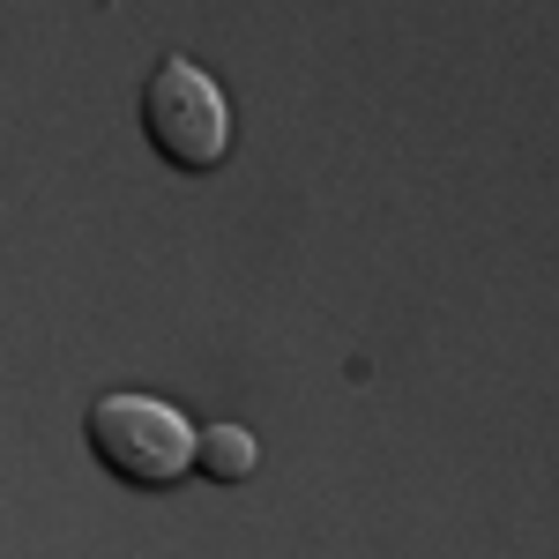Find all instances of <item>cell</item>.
Listing matches in <instances>:
<instances>
[{"label":"cell","instance_id":"obj_3","mask_svg":"<svg viewBox=\"0 0 559 559\" xmlns=\"http://www.w3.org/2000/svg\"><path fill=\"white\" fill-rule=\"evenodd\" d=\"M194 471L216 485H247L261 471V440L247 426H194Z\"/></svg>","mask_w":559,"mask_h":559},{"label":"cell","instance_id":"obj_1","mask_svg":"<svg viewBox=\"0 0 559 559\" xmlns=\"http://www.w3.org/2000/svg\"><path fill=\"white\" fill-rule=\"evenodd\" d=\"M142 128H150V142L173 157L179 173H210V165H224V150H231V105H224V90L194 60L173 52L142 83Z\"/></svg>","mask_w":559,"mask_h":559},{"label":"cell","instance_id":"obj_2","mask_svg":"<svg viewBox=\"0 0 559 559\" xmlns=\"http://www.w3.org/2000/svg\"><path fill=\"white\" fill-rule=\"evenodd\" d=\"M90 448L128 485H173L194 471V418H179L157 395H105L90 411Z\"/></svg>","mask_w":559,"mask_h":559}]
</instances>
